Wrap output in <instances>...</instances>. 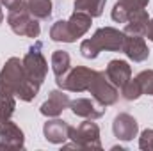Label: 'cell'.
Listing matches in <instances>:
<instances>
[{"label": "cell", "instance_id": "obj_1", "mask_svg": "<svg viewBox=\"0 0 153 151\" xmlns=\"http://www.w3.org/2000/svg\"><path fill=\"white\" fill-rule=\"evenodd\" d=\"M39 84L32 82L25 70H23V61L18 57L7 59L0 71V93L9 94L14 98H20L22 101H32L39 93Z\"/></svg>", "mask_w": 153, "mask_h": 151}, {"label": "cell", "instance_id": "obj_2", "mask_svg": "<svg viewBox=\"0 0 153 151\" xmlns=\"http://www.w3.org/2000/svg\"><path fill=\"white\" fill-rule=\"evenodd\" d=\"M125 32L114 27H102L98 29L93 38L84 39L80 43V53L85 59H96L100 52H119L123 48Z\"/></svg>", "mask_w": 153, "mask_h": 151}, {"label": "cell", "instance_id": "obj_3", "mask_svg": "<svg viewBox=\"0 0 153 151\" xmlns=\"http://www.w3.org/2000/svg\"><path fill=\"white\" fill-rule=\"evenodd\" d=\"M22 61H23V70H25L27 76L32 82L41 85L46 78V73H48V62L43 55V43L36 41L29 48V52L25 53V57Z\"/></svg>", "mask_w": 153, "mask_h": 151}, {"label": "cell", "instance_id": "obj_4", "mask_svg": "<svg viewBox=\"0 0 153 151\" xmlns=\"http://www.w3.org/2000/svg\"><path fill=\"white\" fill-rule=\"evenodd\" d=\"M7 25L11 27V30L16 34V36H25V38H39V23L38 18H34L27 9L25 5L16 9V11H9L7 14Z\"/></svg>", "mask_w": 153, "mask_h": 151}, {"label": "cell", "instance_id": "obj_5", "mask_svg": "<svg viewBox=\"0 0 153 151\" xmlns=\"http://www.w3.org/2000/svg\"><path fill=\"white\" fill-rule=\"evenodd\" d=\"M94 75H96V70H91V68H85V66H75V68H70V71L64 76L57 78V85L62 91L84 93V91L89 89Z\"/></svg>", "mask_w": 153, "mask_h": 151}, {"label": "cell", "instance_id": "obj_6", "mask_svg": "<svg viewBox=\"0 0 153 151\" xmlns=\"http://www.w3.org/2000/svg\"><path fill=\"white\" fill-rule=\"evenodd\" d=\"M70 139L80 150H102L100 126L96 123H93V119H85L76 128H71Z\"/></svg>", "mask_w": 153, "mask_h": 151}, {"label": "cell", "instance_id": "obj_7", "mask_svg": "<svg viewBox=\"0 0 153 151\" xmlns=\"http://www.w3.org/2000/svg\"><path fill=\"white\" fill-rule=\"evenodd\" d=\"M93 96V100H96L100 105L103 107H111L119 100V91L114 84L107 78L105 71H96V75L93 78L89 89H87Z\"/></svg>", "mask_w": 153, "mask_h": 151}, {"label": "cell", "instance_id": "obj_8", "mask_svg": "<svg viewBox=\"0 0 153 151\" xmlns=\"http://www.w3.org/2000/svg\"><path fill=\"white\" fill-rule=\"evenodd\" d=\"M25 146V135L22 128L9 117L0 114V148L22 150Z\"/></svg>", "mask_w": 153, "mask_h": 151}, {"label": "cell", "instance_id": "obj_9", "mask_svg": "<svg viewBox=\"0 0 153 151\" xmlns=\"http://www.w3.org/2000/svg\"><path fill=\"white\" fill-rule=\"evenodd\" d=\"M112 132H114V137L119 141H132L134 137H137L139 133V124L135 121L134 115L126 112H121L114 117V123H112Z\"/></svg>", "mask_w": 153, "mask_h": 151}, {"label": "cell", "instance_id": "obj_10", "mask_svg": "<svg viewBox=\"0 0 153 151\" xmlns=\"http://www.w3.org/2000/svg\"><path fill=\"white\" fill-rule=\"evenodd\" d=\"M148 2L150 0H117L112 7L111 16L116 23H126V21H130V18L135 13L146 9Z\"/></svg>", "mask_w": 153, "mask_h": 151}, {"label": "cell", "instance_id": "obj_11", "mask_svg": "<svg viewBox=\"0 0 153 151\" xmlns=\"http://www.w3.org/2000/svg\"><path fill=\"white\" fill-rule=\"evenodd\" d=\"M70 109L71 112L78 115V117H84V119H100L103 114H105V107L100 105L96 100H89V98H76L70 101Z\"/></svg>", "mask_w": 153, "mask_h": 151}, {"label": "cell", "instance_id": "obj_12", "mask_svg": "<svg viewBox=\"0 0 153 151\" xmlns=\"http://www.w3.org/2000/svg\"><path fill=\"white\" fill-rule=\"evenodd\" d=\"M121 50L134 62H144L150 57V48H148L143 36H126L125 34V41H123Z\"/></svg>", "mask_w": 153, "mask_h": 151}, {"label": "cell", "instance_id": "obj_13", "mask_svg": "<svg viewBox=\"0 0 153 151\" xmlns=\"http://www.w3.org/2000/svg\"><path fill=\"white\" fill-rule=\"evenodd\" d=\"M73 126H70L62 119H50L43 124V135L52 144H64L70 139V132Z\"/></svg>", "mask_w": 153, "mask_h": 151}, {"label": "cell", "instance_id": "obj_14", "mask_svg": "<svg viewBox=\"0 0 153 151\" xmlns=\"http://www.w3.org/2000/svg\"><path fill=\"white\" fill-rule=\"evenodd\" d=\"M70 96L61 89V91H52L50 93V96H48V100L41 105V109H39V112L43 114V115H46V117H57V115H61V114L64 112L66 109H70Z\"/></svg>", "mask_w": 153, "mask_h": 151}, {"label": "cell", "instance_id": "obj_15", "mask_svg": "<svg viewBox=\"0 0 153 151\" xmlns=\"http://www.w3.org/2000/svg\"><path fill=\"white\" fill-rule=\"evenodd\" d=\"M105 75H107V78L114 84L117 89H121V87L132 78V66H130L126 61L114 59V61H111V62L107 64Z\"/></svg>", "mask_w": 153, "mask_h": 151}, {"label": "cell", "instance_id": "obj_16", "mask_svg": "<svg viewBox=\"0 0 153 151\" xmlns=\"http://www.w3.org/2000/svg\"><path fill=\"white\" fill-rule=\"evenodd\" d=\"M66 23H68V30H70V34H71V36L75 38V41H76L78 38L85 36L87 30L91 29L93 16H89L87 13H82V11H75V13L66 20Z\"/></svg>", "mask_w": 153, "mask_h": 151}, {"label": "cell", "instance_id": "obj_17", "mask_svg": "<svg viewBox=\"0 0 153 151\" xmlns=\"http://www.w3.org/2000/svg\"><path fill=\"white\" fill-rule=\"evenodd\" d=\"M148 21H150V14H148L146 9H143V11L135 13L130 18V21H126L123 32L126 36H143L144 38L146 36V30H148Z\"/></svg>", "mask_w": 153, "mask_h": 151}, {"label": "cell", "instance_id": "obj_18", "mask_svg": "<svg viewBox=\"0 0 153 151\" xmlns=\"http://www.w3.org/2000/svg\"><path fill=\"white\" fill-rule=\"evenodd\" d=\"M23 5L38 20H48L52 16V0H23Z\"/></svg>", "mask_w": 153, "mask_h": 151}, {"label": "cell", "instance_id": "obj_19", "mask_svg": "<svg viewBox=\"0 0 153 151\" xmlns=\"http://www.w3.org/2000/svg\"><path fill=\"white\" fill-rule=\"evenodd\" d=\"M71 68V59H70V53L64 52V50H55L52 53V70H53V75L55 78H61L64 76Z\"/></svg>", "mask_w": 153, "mask_h": 151}, {"label": "cell", "instance_id": "obj_20", "mask_svg": "<svg viewBox=\"0 0 153 151\" xmlns=\"http://www.w3.org/2000/svg\"><path fill=\"white\" fill-rule=\"evenodd\" d=\"M107 0H75V11L87 13L93 18H98L103 14Z\"/></svg>", "mask_w": 153, "mask_h": 151}, {"label": "cell", "instance_id": "obj_21", "mask_svg": "<svg viewBox=\"0 0 153 151\" xmlns=\"http://www.w3.org/2000/svg\"><path fill=\"white\" fill-rule=\"evenodd\" d=\"M50 39L57 41V43H75V38L68 30L66 20H59V21H55L52 25V29H50Z\"/></svg>", "mask_w": 153, "mask_h": 151}, {"label": "cell", "instance_id": "obj_22", "mask_svg": "<svg viewBox=\"0 0 153 151\" xmlns=\"http://www.w3.org/2000/svg\"><path fill=\"white\" fill-rule=\"evenodd\" d=\"M121 96H123V100H126V101H135L137 98L143 96V89H141L137 78H130V80L121 87Z\"/></svg>", "mask_w": 153, "mask_h": 151}, {"label": "cell", "instance_id": "obj_23", "mask_svg": "<svg viewBox=\"0 0 153 151\" xmlns=\"http://www.w3.org/2000/svg\"><path fill=\"white\" fill-rule=\"evenodd\" d=\"M135 78H137V82H139V85L143 89V94L153 96V70H144Z\"/></svg>", "mask_w": 153, "mask_h": 151}, {"label": "cell", "instance_id": "obj_24", "mask_svg": "<svg viewBox=\"0 0 153 151\" xmlns=\"http://www.w3.org/2000/svg\"><path fill=\"white\" fill-rule=\"evenodd\" d=\"M16 109V100L14 96H9V94H2L0 93V114L5 115V117H11L14 114Z\"/></svg>", "mask_w": 153, "mask_h": 151}, {"label": "cell", "instance_id": "obj_25", "mask_svg": "<svg viewBox=\"0 0 153 151\" xmlns=\"http://www.w3.org/2000/svg\"><path fill=\"white\" fill-rule=\"evenodd\" d=\"M139 148L143 151H153V130L146 128L139 137Z\"/></svg>", "mask_w": 153, "mask_h": 151}, {"label": "cell", "instance_id": "obj_26", "mask_svg": "<svg viewBox=\"0 0 153 151\" xmlns=\"http://www.w3.org/2000/svg\"><path fill=\"white\" fill-rule=\"evenodd\" d=\"M2 2V5L5 7V9H9V11H16V9H20V7H23V0H0Z\"/></svg>", "mask_w": 153, "mask_h": 151}, {"label": "cell", "instance_id": "obj_27", "mask_svg": "<svg viewBox=\"0 0 153 151\" xmlns=\"http://www.w3.org/2000/svg\"><path fill=\"white\" fill-rule=\"evenodd\" d=\"M144 38H148L150 41H153V18L148 21V30H146V36Z\"/></svg>", "mask_w": 153, "mask_h": 151}, {"label": "cell", "instance_id": "obj_28", "mask_svg": "<svg viewBox=\"0 0 153 151\" xmlns=\"http://www.w3.org/2000/svg\"><path fill=\"white\" fill-rule=\"evenodd\" d=\"M2 2H0V25H2V21H4V11H2Z\"/></svg>", "mask_w": 153, "mask_h": 151}]
</instances>
